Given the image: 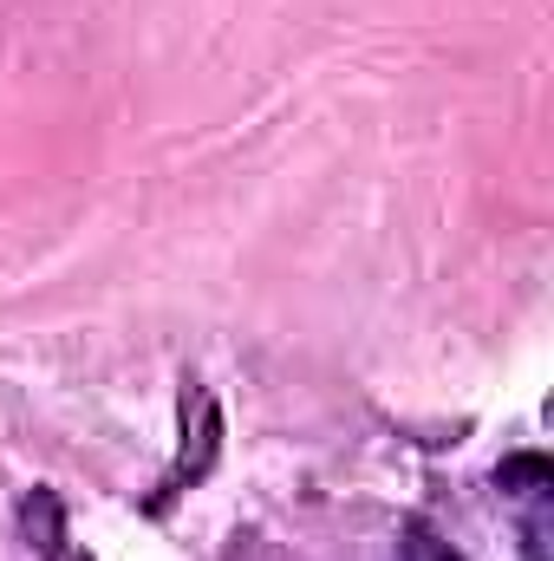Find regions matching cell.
I'll return each instance as SVG.
<instances>
[{
	"instance_id": "obj_1",
	"label": "cell",
	"mask_w": 554,
	"mask_h": 561,
	"mask_svg": "<svg viewBox=\"0 0 554 561\" xmlns=\"http://www.w3.org/2000/svg\"><path fill=\"white\" fill-rule=\"evenodd\" d=\"M399 561H457V556H450V542H437L424 523H412L405 542H399Z\"/></svg>"
}]
</instances>
